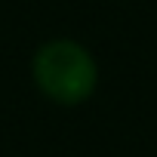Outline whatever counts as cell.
<instances>
[{
	"label": "cell",
	"mask_w": 157,
	"mask_h": 157,
	"mask_svg": "<svg viewBox=\"0 0 157 157\" xmlns=\"http://www.w3.org/2000/svg\"><path fill=\"white\" fill-rule=\"evenodd\" d=\"M31 80L56 105H83L99 86V65L93 52L74 37H52L31 59Z\"/></svg>",
	"instance_id": "cell-1"
}]
</instances>
